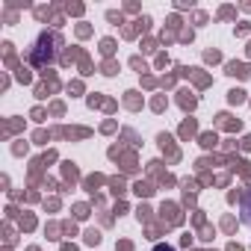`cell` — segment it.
Listing matches in <instances>:
<instances>
[{
  "label": "cell",
  "instance_id": "1",
  "mask_svg": "<svg viewBox=\"0 0 251 251\" xmlns=\"http://www.w3.org/2000/svg\"><path fill=\"white\" fill-rule=\"evenodd\" d=\"M242 222L251 227V192H245V198H242Z\"/></svg>",
  "mask_w": 251,
  "mask_h": 251
},
{
  "label": "cell",
  "instance_id": "2",
  "mask_svg": "<svg viewBox=\"0 0 251 251\" xmlns=\"http://www.w3.org/2000/svg\"><path fill=\"white\" fill-rule=\"evenodd\" d=\"M154 251H175V248H169V245H166V248H163V245H160V248H154Z\"/></svg>",
  "mask_w": 251,
  "mask_h": 251
}]
</instances>
